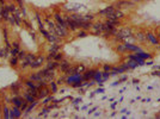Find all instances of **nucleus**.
<instances>
[{"label":"nucleus","mask_w":160,"mask_h":119,"mask_svg":"<svg viewBox=\"0 0 160 119\" xmlns=\"http://www.w3.org/2000/svg\"><path fill=\"white\" fill-rule=\"evenodd\" d=\"M115 36H116V40H128V38H130L133 36V31L129 27H123V29H121L120 31H117Z\"/></svg>","instance_id":"f257e3e1"},{"label":"nucleus","mask_w":160,"mask_h":119,"mask_svg":"<svg viewBox=\"0 0 160 119\" xmlns=\"http://www.w3.org/2000/svg\"><path fill=\"white\" fill-rule=\"evenodd\" d=\"M35 59H36V55H35V54L27 53L25 57L20 60V68H22V69H27L28 67H30L31 62H32Z\"/></svg>","instance_id":"f03ea898"},{"label":"nucleus","mask_w":160,"mask_h":119,"mask_svg":"<svg viewBox=\"0 0 160 119\" xmlns=\"http://www.w3.org/2000/svg\"><path fill=\"white\" fill-rule=\"evenodd\" d=\"M38 73L42 75V78L43 80H46L47 82H50V81H53L54 78H55V72H54V69H49V68H44L43 70H41Z\"/></svg>","instance_id":"7ed1b4c3"},{"label":"nucleus","mask_w":160,"mask_h":119,"mask_svg":"<svg viewBox=\"0 0 160 119\" xmlns=\"http://www.w3.org/2000/svg\"><path fill=\"white\" fill-rule=\"evenodd\" d=\"M65 21H66V27L68 30H71V31H77L78 29H80L79 25H78V23L74 21V20L71 18L69 14L65 16Z\"/></svg>","instance_id":"20e7f679"},{"label":"nucleus","mask_w":160,"mask_h":119,"mask_svg":"<svg viewBox=\"0 0 160 119\" xmlns=\"http://www.w3.org/2000/svg\"><path fill=\"white\" fill-rule=\"evenodd\" d=\"M46 61H47V60H46V57H44V56H42V55H40V56H36V59L31 62L30 68H31V69H38V68H41V67H42V64H43Z\"/></svg>","instance_id":"39448f33"},{"label":"nucleus","mask_w":160,"mask_h":119,"mask_svg":"<svg viewBox=\"0 0 160 119\" xmlns=\"http://www.w3.org/2000/svg\"><path fill=\"white\" fill-rule=\"evenodd\" d=\"M67 30H68L67 27L61 26L59 23L55 24V32H56V35H58L59 37H62V38L67 37V35H68V31H67Z\"/></svg>","instance_id":"423d86ee"},{"label":"nucleus","mask_w":160,"mask_h":119,"mask_svg":"<svg viewBox=\"0 0 160 119\" xmlns=\"http://www.w3.org/2000/svg\"><path fill=\"white\" fill-rule=\"evenodd\" d=\"M23 116V111L20 110V107L12 106L10 107V118H20Z\"/></svg>","instance_id":"0eeeda50"},{"label":"nucleus","mask_w":160,"mask_h":119,"mask_svg":"<svg viewBox=\"0 0 160 119\" xmlns=\"http://www.w3.org/2000/svg\"><path fill=\"white\" fill-rule=\"evenodd\" d=\"M84 78L81 76V74H73V75H68V78L66 80V83L68 85H72L74 82H78V81H82Z\"/></svg>","instance_id":"6e6552de"},{"label":"nucleus","mask_w":160,"mask_h":119,"mask_svg":"<svg viewBox=\"0 0 160 119\" xmlns=\"http://www.w3.org/2000/svg\"><path fill=\"white\" fill-rule=\"evenodd\" d=\"M38 97H37V99H44L46 97L49 95V93H50V89L48 88V86H44V87H38Z\"/></svg>","instance_id":"1a4fd4ad"},{"label":"nucleus","mask_w":160,"mask_h":119,"mask_svg":"<svg viewBox=\"0 0 160 119\" xmlns=\"http://www.w3.org/2000/svg\"><path fill=\"white\" fill-rule=\"evenodd\" d=\"M134 5V2L132 1H128V0H120V1H117L116 2V5L115 6L117 7L118 10L121 8H128V7H132Z\"/></svg>","instance_id":"9d476101"},{"label":"nucleus","mask_w":160,"mask_h":119,"mask_svg":"<svg viewBox=\"0 0 160 119\" xmlns=\"http://www.w3.org/2000/svg\"><path fill=\"white\" fill-rule=\"evenodd\" d=\"M24 98L23 97H20V95H12V98H11V104L14 106H17V107H20L22 104L24 102Z\"/></svg>","instance_id":"9b49d317"},{"label":"nucleus","mask_w":160,"mask_h":119,"mask_svg":"<svg viewBox=\"0 0 160 119\" xmlns=\"http://www.w3.org/2000/svg\"><path fill=\"white\" fill-rule=\"evenodd\" d=\"M71 66H72V64H71V62L63 59L62 61H60V67H59V68L61 69V72H62V73H66L67 70L71 68Z\"/></svg>","instance_id":"f8f14e48"},{"label":"nucleus","mask_w":160,"mask_h":119,"mask_svg":"<svg viewBox=\"0 0 160 119\" xmlns=\"http://www.w3.org/2000/svg\"><path fill=\"white\" fill-rule=\"evenodd\" d=\"M91 29L94 35H102L103 33V23H96L94 25H92Z\"/></svg>","instance_id":"ddd939ff"},{"label":"nucleus","mask_w":160,"mask_h":119,"mask_svg":"<svg viewBox=\"0 0 160 119\" xmlns=\"http://www.w3.org/2000/svg\"><path fill=\"white\" fill-rule=\"evenodd\" d=\"M96 69H90V70H85L84 72V75H82V78H84V80H86V81H88V80H92L94 78V74H96Z\"/></svg>","instance_id":"4468645a"},{"label":"nucleus","mask_w":160,"mask_h":119,"mask_svg":"<svg viewBox=\"0 0 160 119\" xmlns=\"http://www.w3.org/2000/svg\"><path fill=\"white\" fill-rule=\"evenodd\" d=\"M113 12H115V7L113 6H108V7H105L104 10H102L99 12V14H102V16H104V17H109L110 14H112Z\"/></svg>","instance_id":"2eb2a0df"},{"label":"nucleus","mask_w":160,"mask_h":119,"mask_svg":"<svg viewBox=\"0 0 160 119\" xmlns=\"http://www.w3.org/2000/svg\"><path fill=\"white\" fill-rule=\"evenodd\" d=\"M24 85L29 88V89H38V86H37V83L32 81V80L30 79H25L24 80Z\"/></svg>","instance_id":"dca6fc26"},{"label":"nucleus","mask_w":160,"mask_h":119,"mask_svg":"<svg viewBox=\"0 0 160 119\" xmlns=\"http://www.w3.org/2000/svg\"><path fill=\"white\" fill-rule=\"evenodd\" d=\"M54 18L56 20V23H59L61 26H65L66 27V21H65V17H62L59 12H56V13L54 14Z\"/></svg>","instance_id":"f3484780"},{"label":"nucleus","mask_w":160,"mask_h":119,"mask_svg":"<svg viewBox=\"0 0 160 119\" xmlns=\"http://www.w3.org/2000/svg\"><path fill=\"white\" fill-rule=\"evenodd\" d=\"M2 35H4V40H5L6 48H7V49H11L12 44H11V43H10V40H8V32H7L6 27H2Z\"/></svg>","instance_id":"a211bd4d"},{"label":"nucleus","mask_w":160,"mask_h":119,"mask_svg":"<svg viewBox=\"0 0 160 119\" xmlns=\"http://www.w3.org/2000/svg\"><path fill=\"white\" fill-rule=\"evenodd\" d=\"M23 98L27 100L29 104H32V102H35V101H37V98H35L33 95H31L30 93H28V92H25V93H23Z\"/></svg>","instance_id":"6ab92c4d"},{"label":"nucleus","mask_w":160,"mask_h":119,"mask_svg":"<svg viewBox=\"0 0 160 119\" xmlns=\"http://www.w3.org/2000/svg\"><path fill=\"white\" fill-rule=\"evenodd\" d=\"M146 37H147V40H149L152 44H159V40H158V38H157V36L153 35L152 32H147Z\"/></svg>","instance_id":"aec40b11"},{"label":"nucleus","mask_w":160,"mask_h":119,"mask_svg":"<svg viewBox=\"0 0 160 119\" xmlns=\"http://www.w3.org/2000/svg\"><path fill=\"white\" fill-rule=\"evenodd\" d=\"M7 8H8V11H10V13L11 14L18 13V12H19L18 6H17L16 4H13V2H8V4H7Z\"/></svg>","instance_id":"412c9836"},{"label":"nucleus","mask_w":160,"mask_h":119,"mask_svg":"<svg viewBox=\"0 0 160 119\" xmlns=\"http://www.w3.org/2000/svg\"><path fill=\"white\" fill-rule=\"evenodd\" d=\"M59 67H60V62L59 61H55V60L47 61V68H49V69H56Z\"/></svg>","instance_id":"4be33fe9"},{"label":"nucleus","mask_w":160,"mask_h":119,"mask_svg":"<svg viewBox=\"0 0 160 119\" xmlns=\"http://www.w3.org/2000/svg\"><path fill=\"white\" fill-rule=\"evenodd\" d=\"M28 79L32 80V81H35V82H40V81H42V80H43V78H42V75H41V74L37 72V73L30 74Z\"/></svg>","instance_id":"5701e85b"},{"label":"nucleus","mask_w":160,"mask_h":119,"mask_svg":"<svg viewBox=\"0 0 160 119\" xmlns=\"http://www.w3.org/2000/svg\"><path fill=\"white\" fill-rule=\"evenodd\" d=\"M59 49H60V45H59L58 43H55V42H52V44H50V46H49L48 51H49V53L56 54L58 51H59Z\"/></svg>","instance_id":"b1692460"},{"label":"nucleus","mask_w":160,"mask_h":119,"mask_svg":"<svg viewBox=\"0 0 160 119\" xmlns=\"http://www.w3.org/2000/svg\"><path fill=\"white\" fill-rule=\"evenodd\" d=\"M124 46H126V49H127V50H129V51H136V53L141 51V49L139 48V46L134 45V44H130V43H126V44H124Z\"/></svg>","instance_id":"393cba45"},{"label":"nucleus","mask_w":160,"mask_h":119,"mask_svg":"<svg viewBox=\"0 0 160 119\" xmlns=\"http://www.w3.org/2000/svg\"><path fill=\"white\" fill-rule=\"evenodd\" d=\"M20 87V83L19 82H14V83H12L11 86H10V89L12 91V95H18V89H19Z\"/></svg>","instance_id":"a878e982"},{"label":"nucleus","mask_w":160,"mask_h":119,"mask_svg":"<svg viewBox=\"0 0 160 119\" xmlns=\"http://www.w3.org/2000/svg\"><path fill=\"white\" fill-rule=\"evenodd\" d=\"M86 70V68L84 64H77L74 66V74H82Z\"/></svg>","instance_id":"bb28decb"},{"label":"nucleus","mask_w":160,"mask_h":119,"mask_svg":"<svg viewBox=\"0 0 160 119\" xmlns=\"http://www.w3.org/2000/svg\"><path fill=\"white\" fill-rule=\"evenodd\" d=\"M37 104H38V101H35V102H32V104H29V106L27 107V110L24 111V114H23V116H28L29 113H31V111L37 106Z\"/></svg>","instance_id":"cd10ccee"},{"label":"nucleus","mask_w":160,"mask_h":119,"mask_svg":"<svg viewBox=\"0 0 160 119\" xmlns=\"http://www.w3.org/2000/svg\"><path fill=\"white\" fill-rule=\"evenodd\" d=\"M18 63H19L18 56H12V57L10 59V66L12 67V68H16V67L18 66Z\"/></svg>","instance_id":"c85d7f7f"},{"label":"nucleus","mask_w":160,"mask_h":119,"mask_svg":"<svg viewBox=\"0 0 160 119\" xmlns=\"http://www.w3.org/2000/svg\"><path fill=\"white\" fill-rule=\"evenodd\" d=\"M91 27H92V23H91V21H84V23L80 24V29H81V30H85V31L90 30Z\"/></svg>","instance_id":"c756f323"},{"label":"nucleus","mask_w":160,"mask_h":119,"mask_svg":"<svg viewBox=\"0 0 160 119\" xmlns=\"http://www.w3.org/2000/svg\"><path fill=\"white\" fill-rule=\"evenodd\" d=\"M136 40H140V42H146L147 40V37H146V33H143V32H138L136 33Z\"/></svg>","instance_id":"7c9ffc66"},{"label":"nucleus","mask_w":160,"mask_h":119,"mask_svg":"<svg viewBox=\"0 0 160 119\" xmlns=\"http://www.w3.org/2000/svg\"><path fill=\"white\" fill-rule=\"evenodd\" d=\"M2 116L4 118H10V107L7 105H4L2 107Z\"/></svg>","instance_id":"2f4dec72"},{"label":"nucleus","mask_w":160,"mask_h":119,"mask_svg":"<svg viewBox=\"0 0 160 119\" xmlns=\"http://www.w3.org/2000/svg\"><path fill=\"white\" fill-rule=\"evenodd\" d=\"M7 48H0V60L4 59V57H6L7 56Z\"/></svg>","instance_id":"473e14b6"},{"label":"nucleus","mask_w":160,"mask_h":119,"mask_svg":"<svg viewBox=\"0 0 160 119\" xmlns=\"http://www.w3.org/2000/svg\"><path fill=\"white\" fill-rule=\"evenodd\" d=\"M63 59H65L63 54H62V53H59V51L55 54V56H54V60H55V61H59V62H60V61H62Z\"/></svg>","instance_id":"72a5a7b5"},{"label":"nucleus","mask_w":160,"mask_h":119,"mask_svg":"<svg viewBox=\"0 0 160 119\" xmlns=\"http://www.w3.org/2000/svg\"><path fill=\"white\" fill-rule=\"evenodd\" d=\"M49 110H50V108H49V107H44V108H43V110H42V111H41V113L40 114H38V117H47L48 116V112H49Z\"/></svg>","instance_id":"f704fd0d"},{"label":"nucleus","mask_w":160,"mask_h":119,"mask_svg":"<svg viewBox=\"0 0 160 119\" xmlns=\"http://www.w3.org/2000/svg\"><path fill=\"white\" fill-rule=\"evenodd\" d=\"M19 50L20 49H17V48H12V46H11V49H10V54H11V56H18Z\"/></svg>","instance_id":"c9c22d12"},{"label":"nucleus","mask_w":160,"mask_h":119,"mask_svg":"<svg viewBox=\"0 0 160 119\" xmlns=\"http://www.w3.org/2000/svg\"><path fill=\"white\" fill-rule=\"evenodd\" d=\"M50 101H54V98H53V97H50V95H48V97H46V98H44V100H43V102H42V104H43L44 106H47Z\"/></svg>","instance_id":"e433bc0d"},{"label":"nucleus","mask_w":160,"mask_h":119,"mask_svg":"<svg viewBox=\"0 0 160 119\" xmlns=\"http://www.w3.org/2000/svg\"><path fill=\"white\" fill-rule=\"evenodd\" d=\"M49 83H50V89H52V92L53 93L58 92V86H56V83H55L54 81H50Z\"/></svg>","instance_id":"4c0bfd02"},{"label":"nucleus","mask_w":160,"mask_h":119,"mask_svg":"<svg viewBox=\"0 0 160 119\" xmlns=\"http://www.w3.org/2000/svg\"><path fill=\"white\" fill-rule=\"evenodd\" d=\"M127 66L129 67V68H135V67H138V62L134 61V60H130V61L127 63Z\"/></svg>","instance_id":"58836bf2"},{"label":"nucleus","mask_w":160,"mask_h":119,"mask_svg":"<svg viewBox=\"0 0 160 119\" xmlns=\"http://www.w3.org/2000/svg\"><path fill=\"white\" fill-rule=\"evenodd\" d=\"M138 55H139V56H140V57H141V59H142V60H145V59H149V57H151V55H149V54L140 53V51H139V54H138Z\"/></svg>","instance_id":"ea45409f"},{"label":"nucleus","mask_w":160,"mask_h":119,"mask_svg":"<svg viewBox=\"0 0 160 119\" xmlns=\"http://www.w3.org/2000/svg\"><path fill=\"white\" fill-rule=\"evenodd\" d=\"M25 55H27V51H25V50H19V53H18V59L19 60L24 59Z\"/></svg>","instance_id":"a19ab883"},{"label":"nucleus","mask_w":160,"mask_h":119,"mask_svg":"<svg viewBox=\"0 0 160 119\" xmlns=\"http://www.w3.org/2000/svg\"><path fill=\"white\" fill-rule=\"evenodd\" d=\"M117 51H120V53H124V51H127V49H126L124 44H121V45L117 46Z\"/></svg>","instance_id":"79ce46f5"},{"label":"nucleus","mask_w":160,"mask_h":119,"mask_svg":"<svg viewBox=\"0 0 160 119\" xmlns=\"http://www.w3.org/2000/svg\"><path fill=\"white\" fill-rule=\"evenodd\" d=\"M12 48L20 49V42H19V40H13V42H12Z\"/></svg>","instance_id":"37998d69"},{"label":"nucleus","mask_w":160,"mask_h":119,"mask_svg":"<svg viewBox=\"0 0 160 119\" xmlns=\"http://www.w3.org/2000/svg\"><path fill=\"white\" fill-rule=\"evenodd\" d=\"M86 31H85V30H81V31H79V32H78V37H81V38H82V37H86Z\"/></svg>","instance_id":"c03bdc74"},{"label":"nucleus","mask_w":160,"mask_h":119,"mask_svg":"<svg viewBox=\"0 0 160 119\" xmlns=\"http://www.w3.org/2000/svg\"><path fill=\"white\" fill-rule=\"evenodd\" d=\"M109 74H110L109 72H104V73H102V76H103V81H105V80L109 79V76H110Z\"/></svg>","instance_id":"a18cd8bd"},{"label":"nucleus","mask_w":160,"mask_h":119,"mask_svg":"<svg viewBox=\"0 0 160 119\" xmlns=\"http://www.w3.org/2000/svg\"><path fill=\"white\" fill-rule=\"evenodd\" d=\"M110 70H112V67L109 66V64H105L104 66V72H109L110 73Z\"/></svg>","instance_id":"49530a36"},{"label":"nucleus","mask_w":160,"mask_h":119,"mask_svg":"<svg viewBox=\"0 0 160 119\" xmlns=\"http://www.w3.org/2000/svg\"><path fill=\"white\" fill-rule=\"evenodd\" d=\"M30 31V35H31V37H32V40H36V33L33 32V30L31 31V30H29Z\"/></svg>","instance_id":"de8ad7c7"},{"label":"nucleus","mask_w":160,"mask_h":119,"mask_svg":"<svg viewBox=\"0 0 160 119\" xmlns=\"http://www.w3.org/2000/svg\"><path fill=\"white\" fill-rule=\"evenodd\" d=\"M79 102H81V99H80V98H79V99H75V100H74V101H73V105H77V104H79Z\"/></svg>","instance_id":"09e8293b"},{"label":"nucleus","mask_w":160,"mask_h":119,"mask_svg":"<svg viewBox=\"0 0 160 119\" xmlns=\"http://www.w3.org/2000/svg\"><path fill=\"white\" fill-rule=\"evenodd\" d=\"M2 7H4V5L0 2V19H1V13H2Z\"/></svg>","instance_id":"8fccbe9b"},{"label":"nucleus","mask_w":160,"mask_h":119,"mask_svg":"<svg viewBox=\"0 0 160 119\" xmlns=\"http://www.w3.org/2000/svg\"><path fill=\"white\" fill-rule=\"evenodd\" d=\"M0 2H1L2 5H6V0H0Z\"/></svg>","instance_id":"3c124183"},{"label":"nucleus","mask_w":160,"mask_h":119,"mask_svg":"<svg viewBox=\"0 0 160 119\" xmlns=\"http://www.w3.org/2000/svg\"><path fill=\"white\" fill-rule=\"evenodd\" d=\"M153 75H160V72H155V73H154Z\"/></svg>","instance_id":"603ef678"}]
</instances>
